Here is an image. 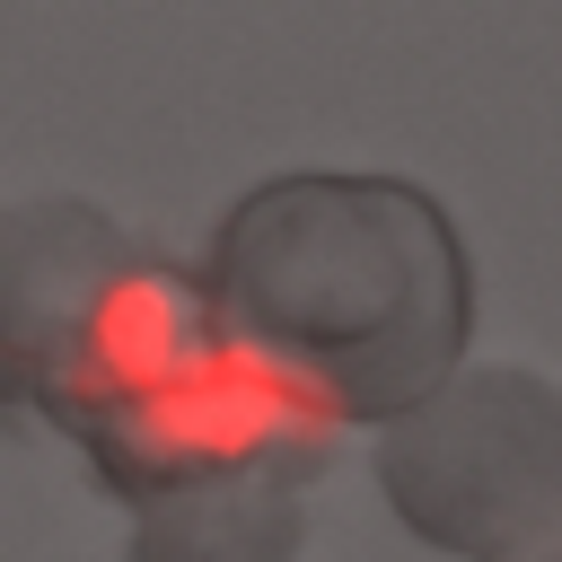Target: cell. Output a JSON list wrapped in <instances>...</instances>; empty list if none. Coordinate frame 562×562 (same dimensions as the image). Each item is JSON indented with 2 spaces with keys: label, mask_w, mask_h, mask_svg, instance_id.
<instances>
[{
  "label": "cell",
  "mask_w": 562,
  "mask_h": 562,
  "mask_svg": "<svg viewBox=\"0 0 562 562\" xmlns=\"http://www.w3.org/2000/svg\"><path fill=\"white\" fill-rule=\"evenodd\" d=\"M0 386L79 430L132 501L325 457V413L246 360L184 272L61 193L0 211Z\"/></svg>",
  "instance_id": "1"
},
{
  "label": "cell",
  "mask_w": 562,
  "mask_h": 562,
  "mask_svg": "<svg viewBox=\"0 0 562 562\" xmlns=\"http://www.w3.org/2000/svg\"><path fill=\"white\" fill-rule=\"evenodd\" d=\"M220 334L325 422L422 413L474 334V263L439 193L404 176H272L202 263Z\"/></svg>",
  "instance_id": "2"
},
{
  "label": "cell",
  "mask_w": 562,
  "mask_h": 562,
  "mask_svg": "<svg viewBox=\"0 0 562 562\" xmlns=\"http://www.w3.org/2000/svg\"><path fill=\"white\" fill-rule=\"evenodd\" d=\"M378 483L439 553H527L562 518V386L536 369H457L386 430Z\"/></svg>",
  "instance_id": "3"
},
{
  "label": "cell",
  "mask_w": 562,
  "mask_h": 562,
  "mask_svg": "<svg viewBox=\"0 0 562 562\" xmlns=\"http://www.w3.org/2000/svg\"><path fill=\"white\" fill-rule=\"evenodd\" d=\"M299 474H202L140 501L132 562H299Z\"/></svg>",
  "instance_id": "4"
}]
</instances>
